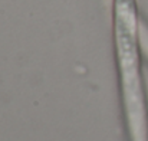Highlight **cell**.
I'll return each instance as SVG.
<instances>
[{
    "label": "cell",
    "instance_id": "2",
    "mask_svg": "<svg viewBox=\"0 0 148 141\" xmlns=\"http://www.w3.org/2000/svg\"><path fill=\"white\" fill-rule=\"evenodd\" d=\"M138 33H140V47L143 50V53L148 58V28L144 22L140 20V29H138Z\"/></svg>",
    "mask_w": 148,
    "mask_h": 141
},
{
    "label": "cell",
    "instance_id": "1",
    "mask_svg": "<svg viewBox=\"0 0 148 141\" xmlns=\"http://www.w3.org/2000/svg\"><path fill=\"white\" fill-rule=\"evenodd\" d=\"M138 29L135 0H114V43L127 134L130 141H148V109Z\"/></svg>",
    "mask_w": 148,
    "mask_h": 141
}]
</instances>
